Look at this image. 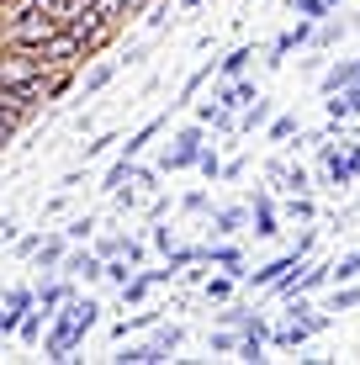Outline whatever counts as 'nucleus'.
Returning <instances> with one entry per match:
<instances>
[{
	"instance_id": "79ce46f5",
	"label": "nucleus",
	"mask_w": 360,
	"mask_h": 365,
	"mask_svg": "<svg viewBox=\"0 0 360 365\" xmlns=\"http://www.w3.org/2000/svg\"><path fill=\"white\" fill-rule=\"evenodd\" d=\"M180 207H185V212H207V196L191 191V196H180Z\"/></svg>"
},
{
	"instance_id": "c756f323",
	"label": "nucleus",
	"mask_w": 360,
	"mask_h": 365,
	"mask_svg": "<svg viewBox=\"0 0 360 365\" xmlns=\"http://www.w3.org/2000/svg\"><path fill=\"white\" fill-rule=\"evenodd\" d=\"M250 318H254V307H239V302H233V307H222V323H239V329H250Z\"/></svg>"
},
{
	"instance_id": "ddd939ff",
	"label": "nucleus",
	"mask_w": 360,
	"mask_h": 365,
	"mask_svg": "<svg viewBox=\"0 0 360 365\" xmlns=\"http://www.w3.org/2000/svg\"><path fill=\"white\" fill-rule=\"evenodd\" d=\"M355 74H360V58H344V64H334V69L324 74V91H329V96H334V91H344Z\"/></svg>"
},
{
	"instance_id": "1a4fd4ad",
	"label": "nucleus",
	"mask_w": 360,
	"mask_h": 365,
	"mask_svg": "<svg viewBox=\"0 0 360 365\" xmlns=\"http://www.w3.org/2000/svg\"><path fill=\"white\" fill-rule=\"evenodd\" d=\"M212 228L217 233H244V228H250V212H244V207H217L212 212Z\"/></svg>"
},
{
	"instance_id": "a19ab883",
	"label": "nucleus",
	"mask_w": 360,
	"mask_h": 365,
	"mask_svg": "<svg viewBox=\"0 0 360 365\" xmlns=\"http://www.w3.org/2000/svg\"><path fill=\"white\" fill-rule=\"evenodd\" d=\"M21 133V122H11V117H0V148H6L11 143V138H16Z\"/></svg>"
},
{
	"instance_id": "6e6552de",
	"label": "nucleus",
	"mask_w": 360,
	"mask_h": 365,
	"mask_svg": "<svg viewBox=\"0 0 360 365\" xmlns=\"http://www.w3.org/2000/svg\"><path fill=\"white\" fill-rule=\"evenodd\" d=\"M159 128H165V117H154V122H143V128H138V133H133V138H128V143H122V159H138V154H143V148H148V143H154V138H159Z\"/></svg>"
},
{
	"instance_id": "4be33fe9",
	"label": "nucleus",
	"mask_w": 360,
	"mask_h": 365,
	"mask_svg": "<svg viewBox=\"0 0 360 365\" xmlns=\"http://www.w3.org/2000/svg\"><path fill=\"white\" fill-rule=\"evenodd\" d=\"M154 323H159V312L148 307V312H138V318H133V323H117V329H111V334H117V339H128L133 329H154Z\"/></svg>"
},
{
	"instance_id": "f3484780",
	"label": "nucleus",
	"mask_w": 360,
	"mask_h": 365,
	"mask_svg": "<svg viewBox=\"0 0 360 365\" xmlns=\"http://www.w3.org/2000/svg\"><path fill=\"white\" fill-rule=\"evenodd\" d=\"M254 58V48H233L228 58H222V80H233V74H244V64Z\"/></svg>"
},
{
	"instance_id": "a211bd4d",
	"label": "nucleus",
	"mask_w": 360,
	"mask_h": 365,
	"mask_svg": "<svg viewBox=\"0 0 360 365\" xmlns=\"http://www.w3.org/2000/svg\"><path fill=\"white\" fill-rule=\"evenodd\" d=\"M64 297H69V286H43V292H37V307H43V312H53V307H64Z\"/></svg>"
},
{
	"instance_id": "0eeeda50",
	"label": "nucleus",
	"mask_w": 360,
	"mask_h": 365,
	"mask_svg": "<svg viewBox=\"0 0 360 365\" xmlns=\"http://www.w3.org/2000/svg\"><path fill=\"white\" fill-rule=\"evenodd\" d=\"M117 69H122V58H106V64H96L91 74H85V101H91V96H101L106 85L117 80Z\"/></svg>"
},
{
	"instance_id": "72a5a7b5",
	"label": "nucleus",
	"mask_w": 360,
	"mask_h": 365,
	"mask_svg": "<svg viewBox=\"0 0 360 365\" xmlns=\"http://www.w3.org/2000/svg\"><path fill=\"white\" fill-rule=\"evenodd\" d=\"M122 259H128V265H143V259H148V249L138 244V238H128V244H122Z\"/></svg>"
},
{
	"instance_id": "7ed1b4c3",
	"label": "nucleus",
	"mask_w": 360,
	"mask_h": 365,
	"mask_svg": "<svg viewBox=\"0 0 360 365\" xmlns=\"http://www.w3.org/2000/svg\"><path fill=\"white\" fill-rule=\"evenodd\" d=\"M265 180H276V191H287V196H307V170L302 165H281V159H270L265 165Z\"/></svg>"
},
{
	"instance_id": "aec40b11",
	"label": "nucleus",
	"mask_w": 360,
	"mask_h": 365,
	"mask_svg": "<svg viewBox=\"0 0 360 365\" xmlns=\"http://www.w3.org/2000/svg\"><path fill=\"white\" fill-rule=\"evenodd\" d=\"M292 11L302 21H324V11H329V0H292Z\"/></svg>"
},
{
	"instance_id": "412c9836",
	"label": "nucleus",
	"mask_w": 360,
	"mask_h": 365,
	"mask_svg": "<svg viewBox=\"0 0 360 365\" xmlns=\"http://www.w3.org/2000/svg\"><path fill=\"white\" fill-rule=\"evenodd\" d=\"M339 37H344V27H339V21H324V27H313V48H334Z\"/></svg>"
},
{
	"instance_id": "37998d69",
	"label": "nucleus",
	"mask_w": 360,
	"mask_h": 365,
	"mask_svg": "<svg viewBox=\"0 0 360 365\" xmlns=\"http://www.w3.org/2000/svg\"><path fill=\"white\" fill-rule=\"evenodd\" d=\"M239 175H244V159H228V165H222V175H217V180H239Z\"/></svg>"
},
{
	"instance_id": "a18cd8bd",
	"label": "nucleus",
	"mask_w": 360,
	"mask_h": 365,
	"mask_svg": "<svg viewBox=\"0 0 360 365\" xmlns=\"http://www.w3.org/2000/svg\"><path fill=\"white\" fill-rule=\"evenodd\" d=\"M180 6H202V0H180Z\"/></svg>"
},
{
	"instance_id": "09e8293b",
	"label": "nucleus",
	"mask_w": 360,
	"mask_h": 365,
	"mask_svg": "<svg viewBox=\"0 0 360 365\" xmlns=\"http://www.w3.org/2000/svg\"><path fill=\"white\" fill-rule=\"evenodd\" d=\"M355 27H360V16H355Z\"/></svg>"
},
{
	"instance_id": "c9c22d12",
	"label": "nucleus",
	"mask_w": 360,
	"mask_h": 365,
	"mask_svg": "<svg viewBox=\"0 0 360 365\" xmlns=\"http://www.w3.org/2000/svg\"><path fill=\"white\" fill-rule=\"evenodd\" d=\"M133 180L143 185V191H154V180H159V170H148V165H133Z\"/></svg>"
},
{
	"instance_id": "9b49d317",
	"label": "nucleus",
	"mask_w": 360,
	"mask_h": 365,
	"mask_svg": "<svg viewBox=\"0 0 360 365\" xmlns=\"http://www.w3.org/2000/svg\"><path fill=\"white\" fill-rule=\"evenodd\" d=\"M64 275H85V281H96V275H101V255H80V249H74V255H64Z\"/></svg>"
},
{
	"instance_id": "cd10ccee",
	"label": "nucleus",
	"mask_w": 360,
	"mask_h": 365,
	"mask_svg": "<svg viewBox=\"0 0 360 365\" xmlns=\"http://www.w3.org/2000/svg\"><path fill=\"white\" fill-rule=\"evenodd\" d=\"M159 349H165V355H175V349L185 344V329H159V339H154Z\"/></svg>"
},
{
	"instance_id": "5701e85b",
	"label": "nucleus",
	"mask_w": 360,
	"mask_h": 365,
	"mask_svg": "<svg viewBox=\"0 0 360 365\" xmlns=\"http://www.w3.org/2000/svg\"><path fill=\"white\" fill-rule=\"evenodd\" d=\"M0 302H6V307H16V312H27L32 302H37V292H27V286H11V292L0 297Z\"/></svg>"
},
{
	"instance_id": "ea45409f",
	"label": "nucleus",
	"mask_w": 360,
	"mask_h": 365,
	"mask_svg": "<svg viewBox=\"0 0 360 365\" xmlns=\"http://www.w3.org/2000/svg\"><path fill=\"white\" fill-rule=\"evenodd\" d=\"M122 244H128V238H101V249H96V255L111 259V255H122Z\"/></svg>"
},
{
	"instance_id": "f8f14e48",
	"label": "nucleus",
	"mask_w": 360,
	"mask_h": 365,
	"mask_svg": "<svg viewBox=\"0 0 360 365\" xmlns=\"http://www.w3.org/2000/svg\"><path fill=\"white\" fill-rule=\"evenodd\" d=\"M64 238H48V244H37V270H64Z\"/></svg>"
},
{
	"instance_id": "bb28decb",
	"label": "nucleus",
	"mask_w": 360,
	"mask_h": 365,
	"mask_svg": "<svg viewBox=\"0 0 360 365\" xmlns=\"http://www.w3.org/2000/svg\"><path fill=\"white\" fill-rule=\"evenodd\" d=\"M233 297V275H217V281H207V302H228Z\"/></svg>"
},
{
	"instance_id": "a878e982",
	"label": "nucleus",
	"mask_w": 360,
	"mask_h": 365,
	"mask_svg": "<svg viewBox=\"0 0 360 365\" xmlns=\"http://www.w3.org/2000/svg\"><path fill=\"white\" fill-rule=\"evenodd\" d=\"M329 275H339V281H355V275H360V249H355V255H344L339 265H329Z\"/></svg>"
},
{
	"instance_id": "58836bf2",
	"label": "nucleus",
	"mask_w": 360,
	"mask_h": 365,
	"mask_svg": "<svg viewBox=\"0 0 360 365\" xmlns=\"http://www.w3.org/2000/svg\"><path fill=\"white\" fill-rule=\"evenodd\" d=\"M91 228H96V217H74V222H69V228H64V233H69V238H85V233H91Z\"/></svg>"
},
{
	"instance_id": "473e14b6",
	"label": "nucleus",
	"mask_w": 360,
	"mask_h": 365,
	"mask_svg": "<svg viewBox=\"0 0 360 365\" xmlns=\"http://www.w3.org/2000/svg\"><path fill=\"white\" fill-rule=\"evenodd\" d=\"M196 170H202L207 180H217V175H222V165H217V154H207V148H202V154H196Z\"/></svg>"
},
{
	"instance_id": "2eb2a0df",
	"label": "nucleus",
	"mask_w": 360,
	"mask_h": 365,
	"mask_svg": "<svg viewBox=\"0 0 360 365\" xmlns=\"http://www.w3.org/2000/svg\"><path fill=\"white\" fill-rule=\"evenodd\" d=\"M196 117H202L207 128H217V133H233V111L212 106V101H202V106H196Z\"/></svg>"
},
{
	"instance_id": "39448f33",
	"label": "nucleus",
	"mask_w": 360,
	"mask_h": 365,
	"mask_svg": "<svg viewBox=\"0 0 360 365\" xmlns=\"http://www.w3.org/2000/svg\"><path fill=\"white\" fill-rule=\"evenodd\" d=\"M297 265H302V255H297V249H292V255H281V259H270V265H259V270H250L254 292H265V286H276L281 275H287V270H297Z\"/></svg>"
},
{
	"instance_id": "9d476101",
	"label": "nucleus",
	"mask_w": 360,
	"mask_h": 365,
	"mask_svg": "<svg viewBox=\"0 0 360 365\" xmlns=\"http://www.w3.org/2000/svg\"><path fill=\"white\" fill-rule=\"evenodd\" d=\"M48 318H53V312H43V307H37V302H32V307L27 312H21V323H16V334L21 339H27V344H37V339H43V323Z\"/></svg>"
},
{
	"instance_id": "7c9ffc66",
	"label": "nucleus",
	"mask_w": 360,
	"mask_h": 365,
	"mask_svg": "<svg viewBox=\"0 0 360 365\" xmlns=\"http://www.w3.org/2000/svg\"><path fill=\"white\" fill-rule=\"evenodd\" d=\"M202 80H212V64H207V69H196V74H191V80H185V85H180V101H191L196 91H202Z\"/></svg>"
},
{
	"instance_id": "4c0bfd02",
	"label": "nucleus",
	"mask_w": 360,
	"mask_h": 365,
	"mask_svg": "<svg viewBox=\"0 0 360 365\" xmlns=\"http://www.w3.org/2000/svg\"><path fill=\"white\" fill-rule=\"evenodd\" d=\"M37 244H43V233H27V238L16 244V255H21V259H32V255H37Z\"/></svg>"
},
{
	"instance_id": "c85d7f7f",
	"label": "nucleus",
	"mask_w": 360,
	"mask_h": 365,
	"mask_svg": "<svg viewBox=\"0 0 360 365\" xmlns=\"http://www.w3.org/2000/svg\"><path fill=\"white\" fill-rule=\"evenodd\" d=\"M292 133H297V117H276L270 122V143H287Z\"/></svg>"
},
{
	"instance_id": "393cba45",
	"label": "nucleus",
	"mask_w": 360,
	"mask_h": 365,
	"mask_svg": "<svg viewBox=\"0 0 360 365\" xmlns=\"http://www.w3.org/2000/svg\"><path fill=\"white\" fill-rule=\"evenodd\" d=\"M355 307H360V292H355V286L334 292V302H329V312H355Z\"/></svg>"
},
{
	"instance_id": "49530a36",
	"label": "nucleus",
	"mask_w": 360,
	"mask_h": 365,
	"mask_svg": "<svg viewBox=\"0 0 360 365\" xmlns=\"http://www.w3.org/2000/svg\"><path fill=\"white\" fill-rule=\"evenodd\" d=\"M334 6H339V0H329V11H334Z\"/></svg>"
},
{
	"instance_id": "f257e3e1",
	"label": "nucleus",
	"mask_w": 360,
	"mask_h": 365,
	"mask_svg": "<svg viewBox=\"0 0 360 365\" xmlns=\"http://www.w3.org/2000/svg\"><path fill=\"white\" fill-rule=\"evenodd\" d=\"M58 27H64V21H58L53 16V11H37V6H21V16L16 21H11V43H16V48H37V43H43V37H53Z\"/></svg>"
},
{
	"instance_id": "6ab92c4d",
	"label": "nucleus",
	"mask_w": 360,
	"mask_h": 365,
	"mask_svg": "<svg viewBox=\"0 0 360 365\" xmlns=\"http://www.w3.org/2000/svg\"><path fill=\"white\" fill-rule=\"evenodd\" d=\"M287 217H292V222H313V217H318V207H313L307 196H292V201H287Z\"/></svg>"
},
{
	"instance_id": "20e7f679",
	"label": "nucleus",
	"mask_w": 360,
	"mask_h": 365,
	"mask_svg": "<svg viewBox=\"0 0 360 365\" xmlns=\"http://www.w3.org/2000/svg\"><path fill=\"white\" fill-rule=\"evenodd\" d=\"M250 101H254V85L239 80V74H233V80H222L217 91H212V106H222V111H239V106H250Z\"/></svg>"
},
{
	"instance_id": "f03ea898",
	"label": "nucleus",
	"mask_w": 360,
	"mask_h": 365,
	"mask_svg": "<svg viewBox=\"0 0 360 365\" xmlns=\"http://www.w3.org/2000/svg\"><path fill=\"white\" fill-rule=\"evenodd\" d=\"M202 143H207L202 128H180V133H175V148H165V159H159V165H165V170H191L196 154H202Z\"/></svg>"
},
{
	"instance_id": "2f4dec72",
	"label": "nucleus",
	"mask_w": 360,
	"mask_h": 365,
	"mask_svg": "<svg viewBox=\"0 0 360 365\" xmlns=\"http://www.w3.org/2000/svg\"><path fill=\"white\" fill-rule=\"evenodd\" d=\"M148 238H154V249H159V255H170V249H175V233H170L165 222H154V233H148Z\"/></svg>"
},
{
	"instance_id": "c03bdc74",
	"label": "nucleus",
	"mask_w": 360,
	"mask_h": 365,
	"mask_svg": "<svg viewBox=\"0 0 360 365\" xmlns=\"http://www.w3.org/2000/svg\"><path fill=\"white\" fill-rule=\"evenodd\" d=\"M11 233H16V222H11V217H0V238H11Z\"/></svg>"
},
{
	"instance_id": "b1692460",
	"label": "nucleus",
	"mask_w": 360,
	"mask_h": 365,
	"mask_svg": "<svg viewBox=\"0 0 360 365\" xmlns=\"http://www.w3.org/2000/svg\"><path fill=\"white\" fill-rule=\"evenodd\" d=\"M239 360H254V365H259V360H270V355H265V339H259V334H250V339L239 344Z\"/></svg>"
},
{
	"instance_id": "f704fd0d",
	"label": "nucleus",
	"mask_w": 360,
	"mask_h": 365,
	"mask_svg": "<svg viewBox=\"0 0 360 365\" xmlns=\"http://www.w3.org/2000/svg\"><path fill=\"white\" fill-rule=\"evenodd\" d=\"M16 323H21V312H16V307H6V302H0V334H16Z\"/></svg>"
},
{
	"instance_id": "4468645a",
	"label": "nucleus",
	"mask_w": 360,
	"mask_h": 365,
	"mask_svg": "<svg viewBox=\"0 0 360 365\" xmlns=\"http://www.w3.org/2000/svg\"><path fill=\"white\" fill-rule=\"evenodd\" d=\"M117 360H122V365H154V360H170V355H165L159 344H128Z\"/></svg>"
},
{
	"instance_id": "423d86ee",
	"label": "nucleus",
	"mask_w": 360,
	"mask_h": 365,
	"mask_svg": "<svg viewBox=\"0 0 360 365\" xmlns=\"http://www.w3.org/2000/svg\"><path fill=\"white\" fill-rule=\"evenodd\" d=\"M250 228L259 233V238H276L281 228H276V201H270L265 191H254V207H250Z\"/></svg>"
},
{
	"instance_id": "dca6fc26",
	"label": "nucleus",
	"mask_w": 360,
	"mask_h": 365,
	"mask_svg": "<svg viewBox=\"0 0 360 365\" xmlns=\"http://www.w3.org/2000/svg\"><path fill=\"white\" fill-rule=\"evenodd\" d=\"M202 259H207V249L175 244V249H170V255H165V265H170V270H185V265H202Z\"/></svg>"
},
{
	"instance_id": "e433bc0d",
	"label": "nucleus",
	"mask_w": 360,
	"mask_h": 365,
	"mask_svg": "<svg viewBox=\"0 0 360 365\" xmlns=\"http://www.w3.org/2000/svg\"><path fill=\"white\" fill-rule=\"evenodd\" d=\"M207 344H212L217 355H228V349H239V339H233V334H212V339H207Z\"/></svg>"
},
{
	"instance_id": "de8ad7c7",
	"label": "nucleus",
	"mask_w": 360,
	"mask_h": 365,
	"mask_svg": "<svg viewBox=\"0 0 360 365\" xmlns=\"http://www.w3.org/2000/svg\"><path fill=\"white\" fill-rule=\"evenodd\" d=\"M355 148H360V133H355Z\"/></svg>"
}]
</instances>
